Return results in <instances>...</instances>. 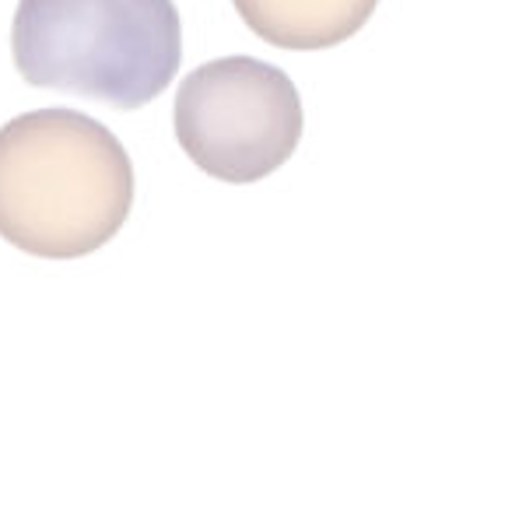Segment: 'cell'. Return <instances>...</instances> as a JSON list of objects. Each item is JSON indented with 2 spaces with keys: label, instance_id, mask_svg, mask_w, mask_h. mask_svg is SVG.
I'll return each mask as SVG.
<instances>
[{
  "label": "cell",
  "instance_id": "cell-1",
  "mask_svg": "<svg viewBox=\"0 0 512 505\" xmlns=\"http://www.w3.org/2000/svg\"><path fill=\"white\" fill-rule=\"evenodd\" d=\"M123 141L74 109H36L0 127V239L39 260H81L134 211Z\"/></svg>",
  "mask_w": 512,
  "mask_h": 505
},
{
  "label": "cell",
  "instance_id": "cell-2",
  "mask_svg": "<svg viewBox=\"0 0 512 505\" xmlns=\"http://www.w3.org/2000/svg\"><path fill=\"white\" fill-rule=\"evenodd\" d=\"M11 57L25 85L134 113L176 78L183 25L172 0H18Z\"/></svg>",
  "mask_w": 512,
  "mask_h": 505
},
{
  "label": "cell",
  "instance_id": "cell-3",
  "mask_svg": "<svg viewBox=\"0 0 512 505\" xmlns=\"http://www.w3.org/2000/svg\"><path fill=\"white\" fill-rule=\"evenodd\" d=\"M183 155L211 179L260 183L299 151L306 113L281 67L256 57H221L183 78L172 102Z\"/></svg>",
  "mask_w": 512,
  "mask_h": 505
},
{
  "label": "cell",
  "instance_id": "cell-4",
  "mask_svg": "<svg viewBox=\"0 0 512 505\" xmlns=\"http://www.w3.org/2000/svg\"><path fill=\"white\" fill-rule=\"evenodd\" d=\"M253 36L278 50L316 53L355 39L379 0H232Z\"/></svg>",
  "mask_w": 512,
  "mask_h": 505
}]
</instances>
